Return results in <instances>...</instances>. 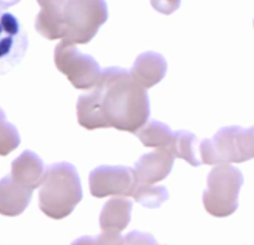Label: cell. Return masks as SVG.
<instances>
[{"instance_id":"cell-1","label":"cell","mask_w":254,"mask_h":245,"mask_svg":"<svg viewBox=\"0 0 254 245\" xmlns=\"http://www.w3.org/2000/svg\"><path fill=\"white\" fill-rule=\"evenodd\" d=\"M76 117L87 130L112 127L135 133L150 120V99L129 70L106 67L90 93L79 96Z\"/></svg>"},{"instance_id":"cell-2","label":"cell","mask_w":254,"mask_h":245,"mask_svg":"<svg viewBox=\"0 0 254 245\" xmlns=\"http://www.w3.org/2000/svg\"><path fill=\"white\" fill-rule=\"evenodd\" d=\"M39 187V208L54 220L70 215L82 200L81 178L76 168L67 162L48 166Z\"/></svg>"},{"instance_id":"cell-3","label":"cell","mask_w":254,"mask_h":245,"mask_svg":"<svg viewBox=\"0 0 254 245\" xmlns=\"http://www.w3.org/2000/svg\"><path fill=\"white\" fill-rule=\"evenodd\" d=\"M200 162L205 165L242 163L254 159V126L242 129L229 126L220 129L214 138L203 139L199 145Z\"/></svg>"},{"instance_id":"cell-4","label":"cell","mask_w":254,"mask_h":245,"mask_svg":"<svg viewBox=\"0 0 254 245\" xmlns=\"http://www.w3.org/2000/svg\"><path fill=\"white\" fill-rule=\"evenodd\" d=\"M242 184V172L229 163L217 165L211 169L206 180V190L202 196L206 212L218 218L232 215L238 209V197Z\"/></svg>"},{"instance_id":"cell-5","label":"cell","mask_w":254,"mask_h":245,"mask_svg":"<svg viewBox=\"0 0 254 245\" xmlns=\"http://www.w3.org/2000/svg\"><path fill=\"white\" fill-rule=\"evenodd\" d=\"M108 20L105 0H69L64 6V38L78 45L88 44Z\"/></svg>"},{"instance_id":"cell-6","label":"cell","mask_w":254,"mask_h":245,"mask_svg":"<svg viewBox=\"0 0 254 245\" xmlns=\"http://www.w3.org/2000/svg\"><path fill=\"white\" fill-rule=\"evenodd\" d=\"M54 63L59 72L67 76L78 90H90L97 82L102 69L96 59L81 53L73 44L62 41L54 50Z\"/></svg>"},{"instance_id":"cell-7","label":"cell","mask_w":254,"mask_h":245,"mask_svg":"<svg viewBox=\"0 0 254 245\" xmlns=\"http://www.w3.org/2000/svg\"><path fill=\"white\" fill-rule=\"evenodd\" d=\"M91 196L102 199L108 196L132 197L138 181L132 168L126 166H99L88 177Z\"/></svg>"},{"instance_id":"cell-8","label":"cell","mask_w":254,"mask_h":245,"mask_svg":"<svg viewBox=\"0 0 254 245\" xmlns=\"http://www.w3.org/2000/svg\"><path fill=\"white\" fill-rule=\"evenodd\" d=\"M29 39L17 17L0 9V75L20 64L27 53Z\"/></svg>"},{"instance_id":"cell-9","label":"cell","mask_w":254,"mask_h":245,"mask_svg":"<svg viewBox=\"0 0 254 245\" xmlns=\"http://www.w3.org/2000/svg\"><path fill=\"white\" fill-rule=\"evenodd\" d=\"M174 160L175 157L169 148H157L153 153L144 154L133 168L138 184L154 185L165 180L172 171Z\"/></svg>"},{"instance_id":"cell-10","label":"cell","mask_w":254,"mask_h":245,"mask_svg":"<svg viewBox=\"0 0 254 245\" xmlns=\"http://www.w3.org/2000/svg\"><path fill=\"white\" fill-rule=\"evenodd\" d=\"M41 11L35 20V29L50 41L64 38V6L69 0H36Z\"/></svg>"},{"instance_id":"cell-11","label":"cell","mask_w":254,"mask_h":245,"mask_svg":"<svg viewBox=\"0 0 254 245\" xmlns=\"http://www.w3.org/2000/svg\"><path fill=\"white\" fill-rule=\"evenodd\" d=\"M11 168V178L29 190H35L41 185L47 169L42 159L33 151L21 153L12 162Z\"/></svg>"},{"instance_id":"cell-12","label":"cell","mask_w":254,"mask_h":245,"mask_svg":"<svg viewBox=\"0 0 254 245\" xmlns=\"http://www.w3.org/2000/svg\"><path fill=\"white\" fill-rule=\"evenodd\" d=\"M168 72L166 59L154 51L142 53L136 57L130 75L147 90L159 84Z\"/></svg>"},{"instance_id":"cell-13","label":"cell","mask_w":254,"mask_h":245,"mask_svg":"<svg viewBox=\"0 0 254 245\" xmlns=\"http://www.w3.org/2000/svg\"><path fill=\"white\" fill-rule=\"evenodd\" d=\"M33 196V190L17 184L11 175L0 180V214L17 217L26 211Z\"/></svg>"},{"instance_id":"cell-14","label":"cell","mask_w":254,"mask_h":245,"mask_svg":"<svg viewBox=\"0 0 254 245\" xmlns=\"http://www.w3.org/2000/svg\"><path fill=\"white\" fill-rule=\"evenodd\" d=\"M133 202L126 197H112L109 199L100 212L99 224L102 232L120 233L129 226L132 220Z\"/></svg>"},{"instance_id":"cell-15","label":"cell","mask_w":254,"mask_h":245,"mask_svg":"<svg viewBox=\"0 0 254 245\" xmlns=\"http://www.w3.org/2000/svg\"><path fill=\"white\" fill-rule=\"evenodd\" d=\"M135 135L145 147L169 148L174 132L169 129V126L163 124L159 120H148L141 129L135 132Z\"/></svg>"},{"instance_id":"cell-16","label":"cell","mask_w":254,"mask_h":245,"mask_svg":"<svg viewBox=\"0 0 254 245\" xmlns=\"http://www.w3.org/2000/svg\"><path fill=\"white\" fill-rule=\"evenodd\" d=\"M197 138L186 130L175 132L172 136V142L169 145L171 153L175 159H183L191 166H200L202 162L197 157Z\"/></svg>"},{"instance_id":"cell-17","label":"cell","mask_w":254,"mask_h":245,"mask_svg":"<svg viewBox=\"0 0 254 245\" xmlns=\"http://www.w3.org/2000/svg\"><path fill=\"white\" fill-rule=\"evenodd\" d=\"M132 197L138 203H141L142 206L150 208V209H156V208H160L169 199V193H168L166 187H163V185L138 184Z\"/></svg>"},{"instance_id":"cell-18","label":"cell","mask_w":254,"mask_h":245,"mask_svg":"<svg viewBox=\"0 0 254 245\" xmlns=\"http://www.w3.org/2000/svg\"><path fill=\"white\" fill-rule=\"evenodd\" d=\"M21 142L20 133L17 130V127L11 122H8V120L0 126V156H8L9 153H12L14 150L18 148Z\"/></svg>"},{"instance_id":"cell-19","label":"cell","mask_w":254,"mask_h":245,"mask_svg":"<svg viewBox=\"0 0 254 245\" xmlns=\"http://www.w3.org/2000/svg\"><path fill=\"white\" fill-rule=\"evenodd\" d=\"M70 245H124V239L120 233L102 232L97 236H81Z\"/></svg>"},{"instance_id":"cell-20","label":"cell","mask_w":254,"mask_h":245,"mask_svg":"<svg viewBox=\"0 0 254 245\" xmlns=\"http://www.w3.org/2000/svg\"><path fill=\"white\" fill-rule=\"evenodd\" d=\"M123 239H124V245H160L151 233L139 232V230L127 233Z\"/></svg>"},{"instance_id":"cell-21","label":"cell","mask_w":254,"mask_h":245,"mask_svg":"<svg viewBox=\"0 0 254 245\" xmlns=\"http://www.w3.org/2000/svg\"><path fill=\"white\" fill-rule=\"evenodd\" d=\"M181 5V0H151V6L163 14V15H171L174 14Z\"/></svg>"},{"instance_id":"cell-22","label":"cell","mask_w":254,"mask_h":245,"mask_svg":"<svg viewBox=\"0 0 254 245\" xmlns=\"http://www.w3.org/2000/svg\"><path fill=\"white\" fill-rule=\"evenodd\" d=\"M21 0H0V9L5 11V9H9L15 5H18Z\"/></svg>"},{"instance_id":"cell-23","label":"cell","mask_w":254,"mask_h":245,"mask_svg":"<svg viewBox=\"0 0 254 245\" xmlns=\"http://www.w3.org/2000/svg\"><path fill=\"white\" fill-rule=\"evenodd\" d=\"M5 121H6V114L2 108H0V126H2Z\"/></svg>"},{"instance_id":"cell-24","label":"cell","mask_w":254,"mask_h":245,"mask_svg":"<svg viewBox=\"0 0 254 245\" xmlns=\"http://www.w3.org/2000/svg\"><path fill=\"white\" fill-rule=\"evenodd\" d=\"M253 26H254V21H253Z\"/></svg>"}]
</instances>
